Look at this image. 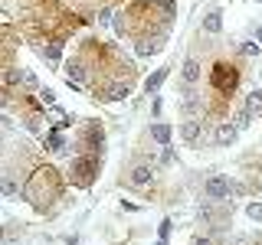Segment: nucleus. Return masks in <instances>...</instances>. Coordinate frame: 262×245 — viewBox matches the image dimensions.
Returning a JSON list of instances; mask_svg holds the SVG:
<instances>
[{"mask_svg": "<svg viewBox=\"0 0 262 245\" xmlns=\"http://www.w3.org/2000/svg\"><path fill=\"white\" fill-rule=\"evenodd\" d=\"M95 174H98V157H79L69 167V180L76 186H89L95 180Z\"/></svg>", "mask_w": 262, "mask_h": 245, "instance_id": "nucleus-1", "label": "nucleus"}, {"mask_svg": "<svg viewBox=\"0 0 262 245\" xmlns=\"http://www.w3.org/2000/svg\"><path fill=\"white\" fill-rule=\"evenodd\" d=\"M203 193H207L210 203H226L229 196L236 193V183L229 177H210L207 183H203Z\"/></svg>", "mask_w": 262, "mask_h": 245, "instance_id": "nucleus-2", "label": "nucleus"}, {"mask_svg": "<svg viewBox=\"0 0 262 245\" xmlns=\"http://www.w3.org/2000/svg\"><path fill=\"white\" fill-rule=\"evenodd\" d=\"M151 180H154V167H151V163H135V167L128 170V186L144 190V186H151Z\"/></svg>", "mask_w": 262, "mask_h": 245, "instance_id": "nucleus-3", "label": "nucleus"}, {"mask_svg": "<svg viewBox=\"0 0 262 245\" xmlns=\"http://www.w3.org/2000/svg\"><path fill=\"white\" fill-rule=\"evenodd\" d=\"M203 121H196V118H184V125H180V134H184V144L187 147H196L203 141Z\"/></svg>", "mask_w": 262, "mask_h": 245, "instance_id": "nucleus-4", "label": "nucleus"}, {"mask_svg": "<svg viewBox=\"0 0 262 245\" xmlns=\"http://www.w3.org/2000/svg\"><path fill=\"white\" fill-rule=\"evenodd\" d=\"M200 76H203L200 59H196V56H187L184 65H180V82H184V85H196V82H200Z\"/></svg>", "mask_w": 262, "mask_h": 245, "instance_id": "nucleus-5", "label": "nucleus"}, {"mask_svg": "<svg viewBox=\"0 0 262 245\" xmlns=\"http://www.w3.org/2000/svg\"><path fill=\"white\" fill-rule=\"evenodd\" d=\"M85 76H89V72H85V65H82L79 59H69V62H66V79H69L72 88L85 85Z\"/></svg>", "mask_w": 262, "mask_h": 245, "instance_id": "nucleus-6", "label": "nucleus"}, {"mask_svg": "<svg viewBox=\"0 0 262 245\" xmlns=\"http://www.w3.org/2000/svg\"><path fill=\"white\" fill-rule=\"evenodd\" d=\"M39 56H43V62L49 65V69H59V62H62V39H56V43H46Z\"/></svg>", "mask_w": 262, "mask_h": 245, "instance_id": "nucleus-7", "label": "nucleus"}, {"mask_svg": "<svg viewBox=\"0 0 262 245\" xmlns=\"http://www.w3.org/2000/svg\"><path fill=\"white\" fill-rule=\"evenodd\" d=\"M236 137H239V128H236L233 121H226V125L216 128V137H213V141H216L220 147H229V144H236Z\"/></svg>", "mask_w": 262, "mask_h": 245, "instance_id": "nucleus-8", "label": "nucleus"}, {"mask_svg": "<svg viewBox=\"0 0 262 245\" xmlns=\"http://www.w3.org/2000/svg\"><path fill=\"white\" fill-rule=\"evenodd\" d=\"M252 118H256V111H252L249 105L243 102V105H236V111H233V118H229V121H233V125L239 128V131H246V128L252 125Z\"/></svg>", "mask_w": 262, "mask_h": 245, "instance_id": "nucleus-9", "label": "nucleus"}, {"mask_svg": "<svg viewBox=\"0 0 262 245\" xmlns=\"http://www.w3.org/2000/svg\"><path fill=\"white\" fill-rule=\"evenodd\" d=\"M43 144H46V151H62V147H66L62 128H59V125H53V128H49L46 134H43Z\"/></svg>", "mask_w": 262, "mask_h": 245, "instance_id": "nucleus-10", "label": "nucleus"}, {"mask_svg": "<svg viewBox=\"0 0 262 245\" xmlns=\"http://www.w3.org/2000/svg\"><path fill=\"white\" fill-rule=\"evenodd\" d=\"M128 95H131V85H128V82H112L108 92H102L105 102H125Z\"/></svg>", "mask_w": 262, "mask_h": 245, "instance_id": "nucleus-11", "label": "nucleus"}, {"mask_svg": "<svg viewBox=\"0 0 262 245\" xmlns=\"http://www.w3.org/2000/svg\"><path fill=\"white\" fill-rule=\"evenodd\" d=\"M203 30H207V33H220V30H223V13H220L216 7L203 13Z\"/></svg>", "mask_w": 262, "mask_h": 245, "instance_id": "nucleus-12", "label": "nucleus"}, {"mask_svg": "<svg viewBox=\"0 0 262 245\" xmlns=\"http://www.w3.org/2000/svg\"><path fill=\"white\" fill-rule=\"evenodd\" d=\"M151 137H154V144L167 147V144H170V125H164V121H154V125H151Z\"/></svg>", "mask_w": 262, "mask_h": 245, "instance_id": "nucleus-13", "label": "nucleus"}, {"mask_svg": "<svg viewBox=\"0 0 262 245\" xmlns=\"http://www.w3.org/2000/svg\"><path fill=\"white\" fill-rule=\"evenodd\" d=\"M167 65H161L158 72H151V76H147V82H144V92H158V88L164 85V79H167Z\"/></svg>", "mask_w": 262, "mask_h": 245, "instance_id": "nucleus-14", "label": "nucleus"}, {"mask_svg": "<svg viewBox=\"0 0 262 245\" xmlns=\"http://www.w3.org/2000/svg\"><path fill=\"white\" fill-rule=\"evenodd\" d=\"M20 85L27 88V92H39V79H36V72H30V69H20Z\"/></svg>", "mask_w": 262, "mask_h": 245, "instance_id": "nucleus-15", "label": "nucleus"}, {"mask_svg": "<svg viewBox=\"0 0 262 245\" xmlns=\"http://www.w3.org/2000/svg\"><path fill=\"white\" fill-rule=\"evenodd\" d=\"M0 193H4L7 200H16V196H20V186H16V180H13V177H4V180H0Z\"/></svg>", "mask_w": 262, "mask_h": 245, "instance_id": "nucleus-16", "label": "nucleus"}, {"mask_svg": "<svg viewBox=\"0 0 262 245\" xmlns=\"http://www.w3.org/2000/svg\"><path fill=\"white\" fill-rule=\"evenodd\" d=\"M158 49H161L158 39H141V43H138V56H141V59H147V56H154Z\"/></svg>", "mask_w": 262, "mask_h": 245, "instance_id": "nucleus-17", "label": "nucleus"}, {"mask_svg": "<svg viewBox=\"0 0 262 245\" xmlns=\"http://www.w3.org/2000/svg\"><path fill=\"white\" fill-rule=\"evenodd\" d=\"M177 160V151H174V147H161V154H158V167H170V163H174Z\"/></svg>", "mask_w": 262, "mask_h": 245, "instance_id": "nucleus-18", "label": "nucleus"}, {"mask_svg": "<svg viewBox=\"0 0 262 245\" xmlns=\"http://www.w3.org/2000/svg\"><path fill=\"white\" fill-rule=\"evenodd\" d=\"M246 105H249L256 114H262V88H252V92L246 95Z\"/></svg>", "mask_w": 262, "mask_h": 245, "instance_id": "nucleus-19", "label": "nucleus"}, {"mask_svg": "<svg viewBox=\"0 0 262 245\" xmlns=\"http://www.w3.org/2000/svg\"><path fill=\"white\" fill-rule=\"evenodd\" d=\"M112 23H115V7L105 4L102 10H98V27H112Z\"/></svg>", "mask_w": 262, "mask_h": 245, "instance_id": "nucleus-20", "label": "nucleus"}, {"mask_svg": "<svg viewBox=\"0 0 262 245\" xmlns=\"http://www.w3.org/2000/svg\"><path fill=\"white\" fill-rule=\"evenodd\" d=\"M246 216H249L252 223H262V200H252L249 206H246Z\"/></svg>", "mask_w": 262, "mask_h": 245, "instance_id": "nucleus-21", "label": "nucleus"}, {"mask_svg": "<svg viewBox=\"0 0 262 245\" xmlns=\"http://www.w3.org/2000/svg\"><path fill=\"white\" fill-rule=\"evenodd\" d=\"M39 102H43L46 108H56V95H53V88H39Z\"/></svg>", "mask_w": 262, "mask_h": 245, "instance_id": "nucleus-22", "label": "nucleus"}, {"mask_svg": "<svg viewBox=\"0 0 262 245\" xmlns=\"http://www.w3.org/2000/svg\"><path fill=\"white\" fill-rule=\"evenodd\" d=\"M239 53L252 59V56H259V53H262V46H259V43H239Z\"/></svg>", "mask_w": 262, "mask_h": 245, "instance_id": "nucleus-23", "label": "nucleus"}, {"mask_svg": "<svg viewBox=\"0 0 262 245\" xmlns=\"http://www.w3.org/2000/svg\"><path fill=\"white\" fill-rule=\"evenodd\" d=\"M190 245H216V242H213L210 235H193V239H190Z\"/></svg>", "mask_w": 262, "mask_h": 245, "instance_id": "nucleus-24", "label": "nucleus"}, {"mask_svg": "<svg viewBox=\"0 0 262 245\" xmlns=\"http://www.w3.org/2000/svg\"><path fill=\"white\" fill-rule=\"evenodd\" d=\"M170 229H174V223H170V219H164V223H161V239H164V242H167Z\"/></svg>", "mask_w": 262, "mask_h": 245, "instance_id": "nucleus-25", "label": "nucleus"}, {"mask_svg": "<svg viewBox=\"0 0 262 245\" xmlns=\"http://www.w3.org/2000/svg\"><path fill=\"white\" fill-rule=\"evenodd\" d=\"M161 108H164V102H161V98H154V102H151V114H154V118H161Z\"/></svg>", "mask_w": 262, "mask_h": 245, "instance_id": "nucleus-26", "label": "nucleus"}, {"mask_svg": "<svg viewBox=\"0 0 262 245\" xmlns=\"http://www.w3.org/2000/svg\"><path fill=\"white\" fill-rule=\"evenodd\" d=\"M252 36H256V43H262V23H252Z\"/></svg>", "mask_w": 262, "mask_h": 245, "instance_id": "nucleus-27", "label": "nucleus"}, {"mask_svg": "<svg viewBox=\"0 0 262 245\" xmlns=\"http://www.w3.org/2000/svg\"><path fill=\"white\" fill-rule=\"evenodd\" d=\"M121 209H125V212H138V206L131 200H121Z\"/></svg>", "mask_w": 262, "mask_h": 245, "instance_id": "nucleus-28", "label": "nucleus"}, {"mask_svg": "<svg viewBox=\"0 0 262 245\" xmlns=\"http://www.w3.org/2000/svg\"><path fill=\"white\" fill-rule=\"evenodd\" d=\"M4 245H27V242H13V239H7V242H4Z\"/></svg>", "mask_w": 262, "mask_h": 245, "instance_id": "nucleus-29", "label": "nucleus"}]
</instances>
